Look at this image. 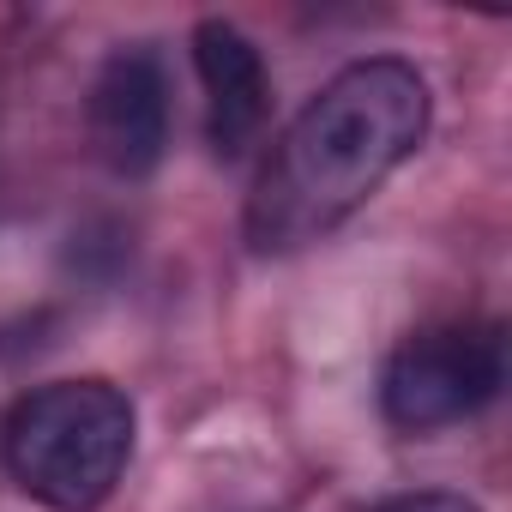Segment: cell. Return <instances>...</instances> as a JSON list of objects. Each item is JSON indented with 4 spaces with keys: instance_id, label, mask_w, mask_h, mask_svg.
<instances>
[{
    "instance_id": "obj_1",
    "label": "cell",
    "mask_w": 512,
    "mask_h": 512,
    "mask_svg": "<svg viewBox=\"0 0 512 512\" xmlns=\"http://www.w3.org/2000/svg\"><path fill=\"white\" fill-rule=\"evenodd\" d=\"M428 79L398 61H350L308 97V109L278 133L247 199V241L260 253H296L356 217L392 169L428 139Z\"/></svg>"
},
{
    "instance_id": "obj_2",
    "label": "cell",
    "mask_w": 512,
    "mask_h": 512,
    "mask_svg": "<svg viewBox=\"0 0 512 512\" xmlns=\"http://www.w3.org/2000/svg\"><path fill=\"white\" fill-rule=\"evenodd\" d=\"M133 398L115 380H49L0 422V464L49 512H97L133 464Z\"/></svg>"
},
{
    "instance_id": "obj_3",
    "label": "cell",
    "mask_w": 512,
    "mask_h": 512,
    "mask_svg": "<svg viewBox=\"0 0 512 512\" xmlns=\"http://www.w3.org/2000/svg\"><path fill=\"white\" fill-rule=\"evenodd\" d=\"M500 386H506V332L488 320H452L410 332L392 350L380 374V410L398 434H434L488 410Z\"/></svg>"
},
{
    "instance_id": "obj_4",
    "label": "cell",
    "mask_w": 512,
    "mask_h": 512,
    "mask_svg": "<svg viewBox=\"0 0 512 512\" xmlns=\"http://www.w3.org/2000/svg\"><path fill=\"white\" fill-rule=\"evenodd\" d=\"M91 145L97 157L139 181L163 163V145H169V73L157 61L151 43H133V49H115L91 85Z\"/></svg>"
},
{
    "instance_id": "obj_5",
    "label": "cell",
    "mask_w": 512,
    "mask_h": 512,
    "mask_svg": "<svg viewBox=\"0 0 512 512\" xmlns=\"http://www.w3.org/2000/svg\"><path fill=\"white\" fill-rule=\"evenodd\" d=\"M193 67H199V85H205V139H211V151L223 163L247 157L253 139L266 133V115H272L266 55L235 25L205 19L193 31Z\"/></svg>"
},
{
    "instance_id": "obj_6",
    "label": "cell",
    "mask_w": 512,
    "mask_h": 512,
    "mask_svg": "<svg viewBox=\"0 0 512 512\" xmlns=\"http://www.w3.org/2000/svg\"><path fill=\"white\" fill-rule=\"evenodd\" d=\"M368 512H482V506L452 494V488H422V494H392V500H380Z\"/></svg>"
}]
</instances>
